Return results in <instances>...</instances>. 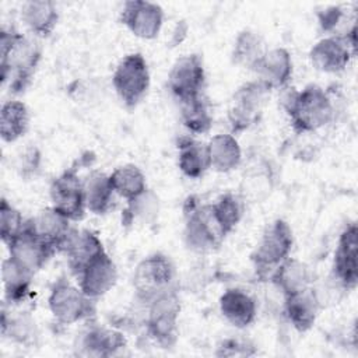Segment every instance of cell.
I'll list each match as a JSON object with an SVG mask.
<instances>
[{"mask_svg": "<svg viewBox=\"0 0 358 358\" xmlns=\"http://www.w3.org/2000/svg\"><path fill=\"white\" fill-rule=\"evenodd\" d=\"M150 70L147 60L138 52L126 55L116 66L112 84L126 108H136L150 88Z\"/></svg>", "mask_w": 358, "mask_h": 358, "instance_id": "obj_7", "label": "cell"}, {"mask_svg": "<svg viewBox=\"0 0 358 358\" xmlns=\"http://www.w3.org/2000/svg\"><path fill=\"white\" fill-rule=\"evenodd\" d=\"M355 53L347 43L344 35H331L317 41L310 52L309 59L312 66L322 73L343 71Z\"/></svg>", "mask_w": 358, "mask_h": 358, "instance_id": "obj_17", "label": "cell"}, {"mask_svg": "<svg viewBox=\"0 0 358 358\" xmlns=\"http://www.w3.org/2000/svg\"><path fill=\"white\" fill-rule=\"evenodd\" d=\"M78 287L91 299H98L108 294L117 281V268L115 262L106 253L96 256L77 275Z\"/></svg>", "mask_w": 358, "mask_h": 358, "instance_id": "obj_16", "label": "cell"}, {"mask_svg": "<svg viewBox=\"0 0 358 358\" xmlns=\"http://www.w3.org/2000/svg\"><path fill=\"white\" fill-rule=\"evenodd\" d=\"M109 179L115 193L126 201H131L148 190L145 176L136 165L117 166Z\"/></svg>", "mask_w": 358, "mask_h": 358, "instance_id": "obj_30", "label": "cell"}, {"mask_svg": "<svg viewBox=\"0 0 358 358\" xmlns=\"http://www.w3.org/2000/svg\"><path fill=\"white\" fill-rule=\"evenodd\" d=\"M25 220L21 213L11 206L6 199L0 203V236L3 243L7 246L11 243L24 229Z\"/></svg>", "mask_w": 358, "mask_h": 358, "instance_id": "obj_35", "label": "cell"}, {"mask_svg": "<svg viewBox=\"0 0 358 358\" xmlns=\"http://www.w3.org/2000/svg\"><path fill=\"white\" fill-rule=\"evenodd\" d=\"M264 52L263 38L255 31L243 29L235 38L231 56L235 64L253 71Z\"/></svg>", "mask_w": 358, "mask_h": 358, "instance_id": "obj_31", "label": "cell"}, {"mask_svg": "<svg viewBox=\"0 0 358 358\" xmlns=\"http://www.w3.org/2000/svg\"><path fill=\"white\" fill-rule=\"evenodd\" d=\"M292 130L298 134L312 133L327 126L334 117V105L329 92L317 85L308 84L292 91L284 101Z\"/></svg>", "mask_w": 358, "mask_h": 358, "instance_id": "obj_2", "label": "cell"}, {"mask_svg": "<svg viewBox=\"0 0 358 358\" xmlns=\"http://www.w3.org/2000/svg\"><path fill=\"white\" fill-rule=\"evenodd\" d=\"M319 24L323 31H333L336 25L340 22L343 17V11L340 7H329L324 11H320L317 14Z\"/></svg>", "mask_w": 358, "mask_h": 358, "instance_id": "obj_38", "label": "cell"}, {"mask_svg": "<svg viewBox=\"0 0 358 358\" xmlns=\"http://www.w3.org/2000/svg\"><path fill=\"white\" fill-rule=\"evenodd\" d=\"M1 278L6 302L10 305H17L21 303L29 294L34 274L7 257L1 264Z\"/></svg>", "mask_w": 358, "mask_h": 358, "instance_id": "obj_28", "label": "cell"}, {"mask_svg": "<svg viewBox=\"0 0 358 358\" xmlns=\"http://www.w3.org/2000/svg\"><path fill=\"white\" fill-rule=\"evenodd\" d=\"M1 334L8 340L21 345H31L38 337L35 320L28 312L10 313L3 308L1 312Z\"/></svg>", "mask_w": 358, "mask_h": 358, "instance_id": "obj_33", "label": "cell"}, {"mask_svg": "<svg viewBox=\"0 0 358 358\" xmlns=\"http://www.w3.org/2000/svg\"><path fill=\"white\" fill-rule=\"evenodd\" d=\"M41 60V48L15 29L0 34L1 83L13 94L24 92L32 83L34 73Z\"/></svg>", "mask_w": 358, "mask_h": 358, "instance_id": "obj_1", "label": "cell"}, {"mask_svg": "<svg viewBox=\"0 0 358 358\" xmlns=\"http://www.w3.org/2000/svg\"><path fill=\"white\" fill-rule=\"evenodd\" d=\"M268 278L284 296L310 287L313 281L309 266L295 257L285 259L273 270Z\"/></svg>", "mask_w": 358, "mask_h": 358, "instance_id": "obj_23", "label": "cell"}, {"mask_svg": "<svg viewBox=\"0 0 358 358\" xmlns=\"http://www.w3.org/2000/svg\"><path fill=\"white\" fill-rule=\"evenodd\" d=\"M120 22L137 38L154 39L164 24L161 6L145 0L126 1L120 11Z\"/></svg>", "mask_w": 358, "mask_h": 358, "instance_id": "obj_12", "label": "cell"}, {"mask_svg": "<svg viewBox=\"0 0 358 358\" xmlns=\"http://www.w3.org/2000/svg\"><path fill=\"white\" fill-rule=\"evenodd\" d=\"M21 21L36 36H49L59 21V11L49 0H29L21 6Z\"/></svg>", "mask_w": 358, "mask_h": 358, "instance_id": "obj_24", "label": "cell"}, {"mask_svg": "<svg viewBox=\"0 0 358 358\" xmlns=\"http://www.w3.org/2000/svg\"><path fill=\"white\" fill-rule=\"evenodd\" d=\"M358 227L350 222L340 234L333 257V275L345 289H354L358 282Z\"/></svg>", "mask_w": 358, "mask_h": 358, "instance_id": "obj_13", "label": "cell"}, {"mask_svg": "<svg viewBox=\"0 0 358 358\" xmlns=\"http://www.w3.org/2000/svg\"><path fill=\"white\" fill-rule=\"evenodd\" d=\"M255 347L248 341H242L238 338H225L217 347L215 355L218 357H242V355H253Z\"/></svg>", "mask_w": 358, "mask_h": 358, "instance_id": "obj_37", "label": "cell"}, {"mask_svg": "<svg viewBox=\"0 0 358 358\" xmlns=\"http://www.w3.org/2000/svg\"><path fill=\"white\" fill-rule=\"evenodd\" d=\"M210 210L214 221L217 222L221 234L225 238L236 228V225L242 220L243 201L238 194L227 192L221 194L213 204H210Z\"/></svg>", "mask_w": 358, "mask_h": 358, "instance_id": "obj_32", "label": "cell"}, {"mask_svg": "<svg viewBox=\"0 0 358 358\" xmlns=\"http://www.w3.org/2000/svg\"><path fill=\"white\" fill-rule=\"evenodd\" d=\"M7 248L8 257L34 275L56 253L52 246L45 243L31 231L28 221H25L22 232L11 243H8Z\"/></svg>", "mask_w": 358, "mask_h": 358, "instance_id": "obj_14", "label": "cell"}, {"mask_svg": "<svg viewBox=\"0 0 358 358\" xmlns=\"http://www.w3.org/2000/svg\"><path fill=\"white\" fill-rule=\"evenodd\" d=\"M178 166L189 179H199L210 168L207 144L183 136L178 141Z\"/></svg>", "mask_w": 358, "mask_h": 358, "instance_id": "obj_26", "label": "cell"}, {"mask_svg": "<svg viewBox=\"0 0 358 358\" xmlns=\"http://www.w3.org/2000/svg\"><path fill=\"white\" fill-rule=\"evenodd\" d=\"M78 347L87 357H113L126 347V338L115 329L91 326L81 334Z\"/></svg>", "mask_w": 358, "mask_h": 358, "instance_id": "obj_21", "label": "cell"}, {"mask_svg": "<svg viewBox=\"0 0 358 358\" xmlns=\"http://www.w3.org/2000/svg\"><path fill=\"white\" fill-rule=\"evenodd\" d=\"M147 336L161 348H172L179 336L180 299L178 288H171L145 305Z\"/></svg>", "mask_w": 358, "mask_h": 358, "instance_id": "obj_3", "label": "cell"}, {"mask_svg": "<svg viewBox=\"0 0 358 358\" xmlns=\"http://www.w3.org/2000/svg\"><path fill=\"white\" fill-rule=\"evenodd\" d=\"M204 84L206 70L200 55H185L172 64L168 74V88L179 102L201 95Z\"/></svg>", "mask_w": 358, "mask_h": 358, "instance_id": "obj_10", "label": "cell"}, {"mask_svg": "<svg viewBox=\"0 0 358 358\" xmlns=\"http://www.w3.org/2000/svg\"><path fill=\"white\" fill-rule=\"evenodd\" d=\"M294 245L292 229L284 220L273 221L263 232L256 249L250 255L259 278H267L273 270L289 257Z\"/></svg>", "mask_w": 358, "mask_h": 358, "instance_id": "obj_5", "label": "cell"}, {"mask_svg": "<svg viewBox=\"0 0 358 358\" xmlns=\"http://www.w3.org/2000/svg\"><path fill=\"white\" fill-rule=\"evenodd\" d=\"M39 162H41V155L39 151L34 147L25 151L22 161H21V175L27 176V175H32L38 168H39Z\"/></svg>", "mask_w": 358, "mask_h": 358, "instance_id": "obj_39", "label": "cell"}, {"mask_svg": "<svg viewBox=\"0 0 358 358\" xmlns=\"http://www.w3.org/2000/svg\"><path fill=\"white\" fill-rule=\"evenodd\" d=\"M52 207L66 215L70 221L84 218L87 207L84 197V185L74 166L63 171L50 185Z\"/></svg>", "mask_w": 358, "mask_h": 358, "instance_id": "obj_11", "label": "cell"}, {"mask_svg": "<svg viewBox=\"0 0 358 358\" xmlns=\"http://www.w3.org/2000/svg\"><path fill=\"white\" fill-rule=\"evenodd\" d=\"M83 185L87 210L96 215L108 213L116 194L112 187L109 175L101 171H92L83 180Z\"/></svg>", "mask_w": 358, "mask_h": 358, "instance_id": "obj_27", "label": "cell"}, {"mask_svg": "<svg viewBox=\"0 0 358 358\" xmlns=\"http://www.w3.org/2000/svg\"><path fill=\"white\" fill-rule=\"evenodd\" d=\"M29 126V110L21 101H7L0 110V136L6 143L21 138Z\"/></svg>", "mask_w": 358, "mask_h": 358, "instance_id": "obj_29", "label": "cell"}, {"mask_svg": "<svg viewBox=\"0 0 358 358\" xmlns=\"http://www.w3.org/2000/svg\"><path fill=\"white\" fill-rule=\"evenodd\" d=\"M292 70L291 53L285 48H273L264 52L253 71L270 90H280L291 81Z\"/></svg>", "mask_w": 358, "mask_h": 358, "instance_id": "obj_18", "label": "cell"}, {"mask_svg": "<svg viewBox=\"0 0 358 358\" xmlns=\"http://www.w3.org/2000/svg\"><path fill=\"white\" fill-rule=\"evenodd\" d=\"M186 246L197 253L210 252L220 246L224 239L208 206H201L193 196L185 203V231Z\"/></svg>", "mask_w": 358, "mask_h": 358, "instance_id": "obj_8", "label": "cell"}, {"mask_svg": "<svg viewBox=\"0 0 358 358\" xmlns=\"http://www.w3.org/2000/svg\"><path fill=\"white\" fill-rule=\"evenodd\" d=\"M210 168L217 172L227 173L239 166L242 161V150L234 134L220 133L207 143Z\"/></svg>", "mask_w": 358, "mask_h": 358, "instance_id": "obj_25", "label": "cell"}, {"mask_svg": "<svg viewBox=\"0 0 358 358\" xmlns=\"http://www.w3.org/2000/svg\"><path fill=\"white\" fill-rule=\"evenodd\" d=\"M179 103L182 123L189 131L194 134H204L211 129L213 115L210 112L208 102L203 94Z\"/></svg>", "mask_w": 358, "mask_h": 358, "instance_id": "obj_34", "label": "cell"}, {"mask_svg": "<svg viewBox=\"0 0 358 358\" xmlns=\"http://www.w3.org/2000/svg\"><path fill=\"white\" fill-rule=\"evenodd\" d=\"M27 221L31 231L56 252H60L63 242L71 231V221L52 206L41 210L35 217Z\"/></svg>", "mask_w": 358, "mask_h": 358, "instance_id": "obj_20", "label": "cell"}, {"mask_svg": "<svg viewBox=\"0 0 358 358\" xmlns=\"http://www.w3.org/2000/svg\"><path fill=\"white\" fill-rule=\"evenodd\" d=\"M157 197L147 190L137 199L127 201V208L124 210V222L130 224L134 221V218H141V220H150L151 217H155L157 210H158V203Z\"/></svg>", "mask_w": 358, "mask_h": 358, "instance_id": "obj_36", "label": "cell"}, {"mask_svg": "<svg viewBox=\"0 0 358 358\" xmlns=\"http://www.w3.org/2000/svg\"><path fill=\"white\" fill-rule=\"evenodd\" d=\"M60 252L66 255L69 268L73 275L77 277L87 264H90L96 256L105 252V248L98 235L92 231H78L71 228L60 248Z\"/></svg>", "mask_w": 358, "mask_h": 358, "instance_id": "obj_15", "label": "cell"}, {"mask_svg": "<svg viewBox=\"0 0 358 358\" xmlns=\"http://www.w3.org/2000/svg\"><path fill=\"white\" fill-rule=\"evenodd\" d=\"M220 312L236 329L250 326L257 315L256 301L241 288H228L220 296Z\"/></svg>", "mask_w": 358, "mask_h": 358, "instance_id": "obj_22", "label": "cell"}, {"mask_svg": "<svg viewBox=\"0 0 358 358\" xmlns=\"http://www.w3.org/2000/svg\"><path fill=\"white\" fill-rule=\"evenodd\" d=\"M48 306L55 320L64 326L91 319L96 312L95 299L87 296L80 287L77 288L64 277L52 285Z\"/></svg>", "mask_w": 358, "mask_h": 358, "instance_id": "obj_6", "label": "cell"}, {"mask_svg": "<svg viewBox=\"0 0 358 358\" xmlns=\"http://www.w3.org/2000/svg\"><path fill=\"white\" fill-rule=\"evenodd\" d=\"M319 309L320 301L312 285L299 292L284 296V313L294 329L301 333L312 329L317 319Z\"/></svg>", "mask_w": 358, "mask_h": 358, "instance_id": "obj_19", "label": "cell"}, {"mask_svg": "<svg viewBox=\"0 0 358 358\" xmlns=\"http://www.w3.org/2000/svg\"><path fill=\"white\" fill-rule=\"evenodd\" d=\"M270 91L260 80L245 83L235 91L228 110V120L234 133L246 130L257 120Z\"/></svg>", "mask_w": 358, "mask_h": 358, "instance_id": "obj_9", "label": "cell"}, {"mask_svg": "<svg viewBox=\"0 0 358 358\" xmlns=\"http://www.w3.org/2000/svg\"><path fill=\"white\" fill-rule=\"evenodd\" d=\"M175 287V267L164 253L148 255L134 268L133 288L136 299L143 305Z\"/></svg>", "mask_w": 358, "mask_h": 358, "instance_id": "obj_4", "label": "cell"}]
</instances>
